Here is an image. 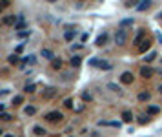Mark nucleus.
I'll return each mask as SVG.
<instances>
[{"mask_svg": "<svg viewBox=\"0 0 162 137\" xmlns=\"http://www.w3.org/2000/svg\"><path fill=\"white\" fill-rule=\"evenodd\" d=\"M126 40H127V33H126V29L120 28L119 31L115 33V44H117V46H124Z\"/></svg>", "mask_w": 162, "mask_h": 137, "instance_id": "nucleus-1", "label": "nucleus"}, {"mask_svg": "<svg viewBox=\"0 0 162 137\" xmlns=\"http://www.w3.org/2000/svg\"><path fill=\"white\" fill-rule=\"evenodd\" d=\"M44 119H47L49 123H58V121H62L64 119V115H62V111H49V113H46L44 115Z\"/></svg>", "mask_w": 162, "mask_h": 137, "instance_id": "nucleus-2", "label": "nucleus"}, {"mask_svg": "<svg viewBox=\"0 0 162 137\" xmlns=\"http://www.w3.org/2000/svg\"><path fill=\"white\" fill-rule=\"evenodd\" d=\"M17 22H18V17H15V15H6V17L2 18V24L4 26H17Z\"/></svg>", "mask_w": 162, "mask_h": 137, "instance_id": "nucleus-3", "label": "nucleus"}, {"mask_svg": "<svg viewBox=\"0 0 162 137\" xmlns=\"http://www.w3.org/2000/svg\"><path fill=\"white\" fill-rule=\"evenodd\" d=\"M120 82L122 84H131V82H133V73L131 71H124L120 75Z\"/></svg>", "mask_w": 162, "mask_h": 137, "instance_id": "nucleus-4", "label": "nucleus"}, {"mask_svg": "<svg viewBox=\"0 0 162 137\" xmlns=\"http://www.w3.org/2000/svg\"><path fill=\"white\" fill-rule=\"evenodd\" d=\"M144 37H146V31H144V29H139V33H137L133 44H135V46H140V44L144 42Z\"/></svg>", "mask_w": 162, "mask_h": 137, "instance_id": "nucleus-5", "label": "nucleus"}, {"mask_svg": "<svg viewBox=\"0 0 162 137\" xmlns=\"http://www.w3.org/2000/svg\"><path fill=\"white\" fill-rule=\"evenodd\" d=\"M35 62H37V57L35 55H27V57H24L22 58V66H33V64H35Z\"/></svg>", "mask_w": 162, "mask_h": 137, "instance_id": "nucleus-6", "label": "nucleus"}, {"mask_svg": "<svg viewBox=\"0 0 162 137\" xmlns=\"http://www.w3.org/2000/svg\"><path fill=\"white\" fill-rule=\"evenodd\" d=\"M153 70H151V68L149 66H144V68H142V70H140V75L142 77H144V79H149V77H153Z\"/></svg>", "mask_w": 162, "mask_h": 137, "instance_id": "nucleus-7", "label": "nucleus"}, {"mask_svg": "<svg viewBox=\"0 0 162 137\" xmlns=\"http://www.w3.org/2000/svg\"><path fill=\"white\" fill-rule=\"evenodd\" d=\"M55 93H57V88H53V86H49V88H46V91H44V99H51V97H55Z\"/></svg>", "mask_w": 162, "mask_h": 137, "instance_id": "nucleus-8", "label": "nucleus"}, {"mask_svg": "<svg viewBox=\"0 0 162 137\" xmlns=\"http://www.w3.org/2000/svg\"><path fill=\"white\" fill-rule=\"evenodd\" d=\"M24 26H26V18H24V15H18V22L15 29H18V31H24Z\"/></svg>", "mask_w": 162, "mask_h": 137, "instance_id": "nucleus-9", "label": "nucleus"}, {"mask_svg": "<svg viewBox=\"0 0 162 137\" xmlns=\"http://www.w3.org/2000/svg\"><path fill=\"white\" fill-rule=\"evenodd\" d=\"M122 121H124V123H131V121H133V113H131V111H122Z\"/></svg>", "mask_w": 162, "mask_h": 137, "instance_id": "nucleus-10", "label": "nucleus"}, {"mask_svg": "<svg viewBox=\"0 0 162 137\" xmlns=\"http://www.w3.org/2000/svg\"><path fill=\"white\" fill-rule=\"evenodd\" d=\"M106 40H107V33H102V35L99 37V38H97V46H99V48H102V46H104V44H106Z\"/></svg>", "mask_w": 162, "mask_h": 137, "instance_id": "nucleus-11", "label": "nucleus"}, {"mask_svg": "<svg viewBox=\"0 0 162 137\" xmlns=\"http://www.w3.org/2000/svg\"><path fill=\"white\" fill-rule=\"evenodd\" d=\"M42 57L44 58H47V60H55V55H53V51L51 50H42Z\"/></svg>", "mask_w": 162, "mask_h": 137, "instance_id": "nucleus-12", "label": "nucleus"}, {"mask_svg": "<svg viewBox=\"0 0 162 137\" xmlns=\"http://www.w3.org/2000/svg\"><path fill=\"white\" fill-rule=\"evenodd\" d=\"M157 113H160V108L155 104H149L148 106V115H157Z\"/></svg>", "mask_w": 162, "mask_h": 137, "instance_id": "nucleus-13", "label": "nucleus"}, {"mask_svg": "<svg viewBox=\"0 0 162 137\" xmlns=\"http://www.w3.org/2000/svg\"><path fill=\"white\" fill-rule=\"evenodd\" d=\"M69 62H71V66H75V68H78V66H80V64H82V58H80V57H78V55H73Z\"/></svg>", "mask_w": 162, "mask_h": 137, "instance_id": "nucleus-14", "label": "nucleus"}, {"mask_svg": "<svg viewBox=\"0 0 162 137\" xmlns=\"http://www.w3.org/2000/svg\"><path fill=\"white\" fill-rule=\"evenodd\" d=\"M149 46H151V44H149V40H148V38H146V40H144V42H142L140 46H139V51H140V53L148 51V50H149Z\"/></svg>", "mask_w": 162, "mask_h": 137, "instance_id": "nucleus-15", "label": "nucleus"}, {"mask_svg": "<svg viewBox=\"0 0 162 137\" xmlns=\"http://www.w3.org/2000/svg\"><path fill=\"white\" fill-rule=\"evenodd\" d=\"M149 91H140V93H139V101L140 102H146V101H149Z\"/></svg>", "mask_w": 162, "mask_h": 137, "instance_id": "nucleus-16", "label": "nucleus"}, {"mask_svg": "<svg viewBox=\"0 0 162 137\" xmlns=\"http://www.w3.org/2000/svg\"><path fill=\"white\" fill-rule=\"evenodd\" d=\"M7 62H9V64H18V62H20V58H18L17 53H13V55L7 57Z\"/></svg>", "mask_w": 162, "mask_h": 137, "instance_id": "nucleus-17", "label": "nucleus"}, {"mask_svg": "<svg viewBox=\"0 0 162 137\" xmlns=\"http://www.w3.org/2000/svg\"><path fill=\"white\" fill-rule=\"evenodd\" d=\"M149 6H151V2L146 0V2H140L139 6H137V9H139V11H146V9H149Z\"/></svg>", "mask_w": 162, "mask_h": 137, "instance_id": "nucleus-18", "label": "nucleus"}, {"mask_svg": "<svg viewBox=\"0 0 162 137\" xmlns=\"http://www.w3.org/2000/svg\"><path fill=\"white\" fill-rule=\"evenodd\" d=\"M139 123L140 124H149L151 123V115H140L139 117Z\"/></svg>", "mask_w": 162, "mask_h": 137, "instance_id": "nucleus-19", "label": "nucleus"}, {"mask_svg": "<svg viewBox=\"0 0 162 137\" xmlns=\"http://www.w3.org/2000/svg\"><path fill=\"white\" fill-rule=\"evenodd\" d=\"M24 113H26V115H35L37 113V108H35V106H26V108H24Z\"/></svg>", "mask_w": 162, "mask_h": 137, "instance_id": "nucleus-20", "label": "nucleus"}, {"mask_svg": "<svg viewBox=\"0 0 162 137\" xmlns=\"http://www.w3.org/2000/svg\"><path fill=\"white\" fill-rule=\"evenodd\" d=\"M22 102H24V97L22 95H15L13 97V106H20Z\"/></svg>", "mask_w": 162, "mask_h": 137, "instance_id": "nucleus-21", "label": "nucleus"}, {"mask_svg": "<svg viewBox=\"0 0 162 137\" xmlns=\"http://www.w3.org/2000/svg\"><path fill=\"white\" fill-rule=\"evenodd\" d=\"M35 90H37V84H26V88H24L26 93H35Z\"/></svg>", "mask_w": 162, "mask_h": 137, "instance_id": "nucleus-22", "label": "nucleus"}, {"mask_svg": "<svg viewBox=\"0 0 162 137\" xmlns=\"http://www.w3.org/2000/svg\"><path fill=\"white\" fill-rule=\"evenodd\" d=\"M75 35H77V33H75V31H66V33H64V38H66V40H67V42H71V40H73V38H75Z\"/></svg>", "mask_w": 162, "mask_h": 137, "instance_id": "nucleus-23", "label": "nucleus"}, {"mask_svg": "<svg viewBox=\"0 0 162 137\" xmlns=\"http://www.w3.org/2000/svg\"><path fill=\"white\" fill-rule=\"evenodd\" d=\"M33 134L35 135H46V130H44L42 126H35V128H33Z\"/></svg>", "mask_w": 162, "mask_h": 137, "instance_id": "nucleus-24", "label": "nucleus"}, {"mask_svg": "<svg viewBox=\"0 0 162 137\" xmlns=\"http://www.w3.org/2000/svg\"><path fill=\"white\" fill-rule=\"evenodd\" d=\"M51 66H53V70H60V68H62V60H60V58H55V60L51 62Z\"/></svg>", "mask_w": 162, "mask_h": 137, "instance_id": "nucleus-25", "label": "nucleus"}, {"mask_svg": "<svg viewBox=\"0 0 162 137\" xmlns=\"http://www.w3.org/2000/svg\"><path fill=\"white\" fill-rule=\"evenodd\" d=\"M133 24V18H124V20H120V28L124 29L126 26H131Z\"/></svg>", "mask_w": 162, "mask_h": 137, "instance_id": "nucleus-26", "label": "nucleus"}, {"mask_svg": "<svg viewBox=\"0 0 162 137\" xmlns=\"http://www.w3.org/2000/svg\"><path fill=\"white\" fill-rule=\"evenodd\" d=\"M29 35H31V31H29V29H24V31H18V33H17L18 38H26V37H29Z\"/></svg>", "mask_w": 162, "mask_h": 137, "instance_id": "nucleus-27", "label": "nucleus"}, {"mask_svg": "<svg viewBox=\"0 0 162 137\" xmlns=\"http://www.w3.org/2000/svg\"><path fill=\"white\" fill-rule=\"evenodd\" d=\"M155 57H157V53H155V51H149V53H148V55H146V57H144V62H151V60H153V58H155Z\"/></svg>", "mask_w": 162, "mask_h": 137, "instance_id": "nucleus-28", "label": "nucleus"}, {"mask_svg": "<svg viewBox=\"0 0 162 137\" xmlns=\"http://www.w3.org/2000/svg\"><path fill=\"white\" fill-rule=\"evenodd\" d=\"M99 68H100V70H111V64H109V62H106V60H100Z\"/></svg>", "mask_w": 162, "mask_h": 137, "instance_id": "nucleus-29", "label": "nucleus"}, {"mask_svg": "<svg viewBox=\"0 0 162 137\" xmlns=\"http://www.w3.org/2000/svg\"><path fill=\"white\" fill-rule=\"evenodd\" d=\"M107 88H109L111 91H117V93H120V86H117V84H113V82H109V84H107Z\"/></svg>", "mask_w": 162, "mask_h": 137, "instance_id": "nucleus-30", "label": "nucleus"}, {"mask_svg": "<svg viewBox=\"0 0 162 137\" xmlns=\"http://www.w3.org/2000/svg\"><path fill=\"white\" fill-rule=\"evenodd\" d=\"M82 101H86V102L91 101V93H89V91H84V93H82Z\"/></svg>", "mask_w": 162, "mask_h": 137, "instance_id": "nucleus-31", "label": "nucleus"}, {"mask_svg": "<svg viewBox=\"0 0 162 137\" xmlns=\"http://www.w3.org/2000/svg\"><path fill=\"white\" fill-rule=\"evenodd\" d=\"M64 106L66 108H73V99H66L64 101Z\"/></svg>", "mask_w": 162, "mask_h": 137, "instance_id": "nucleus-32", "label": "nucleus"}, {"mask_svg": "<svg viewBox=\"0 0 162 137\" xmlns=\"http://www.w3.org/2000/svg\"><path fill=\"white\" fill-rule=\"evenodd\" d=\"M0 119L7 123V121H11V115H9V113H0Z\"/></svg>", "mask_w": 162, "mask_h": 137, "instance_id": "nucleus-33", "label": "nucleus"}, {"mask_svg": "<svg viewBox=\"0 0 162 137\" xmlns=\"http://www.w3.org/2000/svg\"><path fill=\"white\" fill-rule=\"evenodd\" d=\"M22 51H24V44H20V46H17V50H15V53L18 55V53H22Z\"/></svg>", "mask_w": 162, "mask_h": 137, "instance_id": "nucleus-34", "label": "nucleus"}, {"mask_svg": "<svg viewBox=\"0 0 162 137\" xmlns=\"http://www.w3.org/2000/svg\"><path fill=\"white\" fill-rule=\"evenodd\" d=\"M80 48H82V44H73L71 50H80Z\"/></svg>", "mask_w": 162, "mask_h": 137, "instance_id": "nucleus-35", "label": "nucleus"}, {"mask_svg": "<svg viewBox=\"0 0 162 137\" xmlns=\"http://www.w3.org/2000/svg\"><path fill=\"white\" fill-rule=\"evenodd\" d=\"M157 40H159V42L162 44V33H160V31H159V33H157Z\"/></svg>", "mask_w": 162, "mask_h": 137, "instance_id": "nucleus-36", "label": "nucleus"}, {"mask_svg": "<svg viewBox=\"0 0 162 137\" xmlns=\"http://www.w3.org/2000/svg\"><path fill=\"white\" fill-rule=\"evenodd\" d=\"M87 37H89V35H87V33H84V35L80 37V38H82V42H86V40H87Z\"/></svg>", "mask_w": 162, "mask_h": 137, "instance_id": "nucleus-37", "label": "nucleus"}, {"mask_svg": "<svg viewBox=\"0 0 162 137\" xmlns=\"http://www.w3.org/2000/svg\"><path fill=\"white\" fill-rule=\"evenodd\" d=\"M157 18H159V20H162V13H159V15H157Z\"/></svg>", "mask_w": 162, "mask_h": 137, "instance_id": "nucleus-38", "label": "nucleus"}, {"mask_svg": "<svg viewBox=\"0 0 162 137\" xmlns=\"http://www.w3.org/2000/svg\"><path fill=\"white\" fill-rule=\"evenodd\" d=\"M4 137H13V135L11 134H4Z\"/></svg>", "mask_w": 162, "mask_h": 137, "instance_id": "nucleus-39", "label": "nucleus"}, {"mask_svg": "<svg viewBox=\"0 0 162 137\" xmlns=\"http://www.w3.org/2000/svg\"><path fill=\"white\" fill-rule=\"evenodd\" d=\"M159 91H160V93H162V84H160V86H159Z\"/></svg>", "mask_w": 162, "mask_h": 137, "instance_id": "nucleus-40", "label": "nucleus"}]
</instances>
